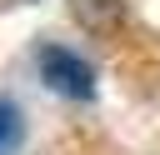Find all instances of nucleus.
I'll return each instance as SVG.
<instances>
[{"label":"nucleus","instance_id":"2","mask_svg":"<svg viewBox=\"0 0 160 155\" xmlns=\"http://www.w3.org/2000/svg\"><path fill=\"white\" fill-rule=\"evenodd\" d=\"M20 145H25V110L10 95H0V155H20Z\"/></svg>","mask_w":160,"mask_h":155},{"label":"nucleus","instance_id":"1","mask_svg":"<svg viewBox=\"0 0 160 155\" xmlns=\"http://www.w3.org/2000/svg\"><path fill=\"white\" fill-rule=\"evenodd\" d=\"M35 70H40L45 90H55L65 100H90L95 95V65L80 50H70V45H55V40L40 45L35 50Z\"/></svg>","mask_w":160,"mask_h":155}]
</instances>
